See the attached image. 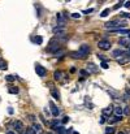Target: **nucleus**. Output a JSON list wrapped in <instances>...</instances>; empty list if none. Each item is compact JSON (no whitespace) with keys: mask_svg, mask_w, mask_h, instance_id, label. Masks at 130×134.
Listing matches in <instances>:
<instances>
[{"mask_svg":"<svg viewBox=\"0 0 130 134\" xmlns=\"http://www.w3.org/2000/svg\"><path fill=\"white\" fill-rule=\"evenodd\" d=\"M124 5H125V8H130V2H125Z\"/></svg>","mask_w":130,"mask_h":134,"instance_id":"2f4dec72","label":"nucleus"},{"mask_svg":"<svg viewBox=\"0 0 130 134\" xmlns=\"http://www.w3.org/2000/svg\"><path fill=\"white\" fill-rule=\"evenodd\" d=\"M13 128H15L16 131H22V129H24V124H22L20 120H16V121L13 122Z\"/></svg>","mask_w":130,"mask_h":134,"instance_id":"6e6552de","label":"nucleus"},{"mask_svg":"<svg viewBox=\"0 0 130 134\" xmlns=\"http://www.w3.org/2000/svg\"><path fill=\"white\" fill-rule=\"evenodd\" d=\"M55 131H56L57 134H68V129H65L64 126H60V125L55 129Z\"/></svg>","mask_w":130,"mask_h":134,"instance_id":"ddd939ff","label":"nucleus"},{"mask_svg":"<svg viewBox=\"0 0 130 134\" xmlns=\"http://www.w3.org/2000/svg\"><path fill=\"white\" fill-rule=\"evenodd\" d=\"M24 134H29V133H28V131H26V133H24Z\"/></svg>","mask_w":130,"mask_h":134,"instance_id":"a19ab883","label":"nucleus"},{"mask_svg":"<svg viewBox=\"0 0 130 134\" xmlns=\"http://www.w3.org/2000/svg\"><path fill=\"white\" fill-rule=\"evenodd\" d=\"M122 4H124L122 2H120V3H117V5H114V9H117V8H120V7H121Z\"/></svg>","mask_w":130,"mask_h":134,"instance_id":"c756f323","label":"nucleus"},{"mask_svg":"<svg viewBox=\"0 0 130 134\" xmlns=\"http://www.w3.org/2000/svg\"><path fill=\"white\" fill-rule=\"evenodd\" d=\"M79 74H81V76H88L90 73H88L87 70H79Z\"/></svg>","mask_w":130,"mask_h":134,"instance_id":"a878e982","label":"nucleus"},{"mask_svg":"<svg viewBox=\"0 0 130 134\" xmlns=\"http://www.w3.org/2000/svg\"><path fill=\"white\" fill-rule=\"evenodd\" d=\"M69 120H70V118H69L68 116H66V117H64V120H63V124H66V122H68Z\"/></svg>","mask_w":130,"mask_h":134,"instance_id":"7c9ffc66","label":"nucleus"},{"mask_svg":"<svg viewBox=\"0 0 130 134\" xmlns=\"http://www.w3.org/2000/svg\"><path fill=\"white\" fill-rule=\"evenodd\" d=\"M53 78H55L56 81H61V78H63V73H61L60 70H55V73H53Z\"/></svg>","mask_w":130,"mask_h":134,"instance_id":"4468645a","label":"nucleus"},{"mask_svg":"<svg viewBox=\"0 0 130 134\" xmlns=\"http://www.w3.org/2000/svg\"><path fill=\"white\" fill-rule=\"evenodd\" d=\"M33 41H34L35 43H38V44H40V43L43 42V39H42V37H37V38H34Z\"/></svg>","mask_w":130,"mask_h":134,"instance_id":"4be33fe9","label":"nucleus"},{"mask_svg":"<svg viewBox=\"0 0 130 134\" xmlns=\"http://www.w3.org/2000/svg\"><path fill=\"white\" fill-rule=\"evenodd\" d=\"M29 117H30V118H29L30 121H33V122H35V116H33V115H29Z\"/></svg>","mask_w":130,"mask_h":134,"instance_id":"c85d7f7f","label":"nucleus"},{"mask_svg":"<svg viewBox=\"0 0 130 134\" xmlns=\"http://www.w3.org/2000/svg\"><path fill=\"white\" fill-rule=\"evenodd\" d=\"M44 113H46V115H47V116H50V112H48V111H47V108H44Z\"/></svg>","mask_w":130,"mask_h":134,"instance_id":"e433bc0d","label":"nucleus"},{"mask_svg":"<svg viewBox=\"0 0 130 134\" xmlns=\"http://www.w3.org/2000/svg\"><path fill=\"white\" fill-rule=\"evenodd\" d=\"M113 133H114V128L113 126H108L105 129V134H113Z\"/></svg>","mask_w":130,"mask_h":134,"instance_id":"f3484780","label":"nucleus"},{"mask_svg":"<svg viewBox=\"0 0 130 134\" xmlns=\"http://www.w3.org/2000/svg\"><path fill=\"white\" fill-rule=\"evenodd\" d=\"M87 72H88V73H98L96 65L92 64V63H88V64H87Z\"/></svg>","mask_w":130,"mask_h":134,"instance_id":"1a4fd4ad","label":"nucleus"},{"mask_svg":"<svg viewBox=\"0 0 130 134\" xmlns=\"http://www.w3.org/2000/svg\"><path fill=\"white\" fill-rule=\"evenodd\" d=\"M0 69H7V63L5 61H3V60H0Z\"/></svg>","mask_w":130,"mask_h":134,"instance_id":"aec40b11","label":"nucleus"},{"mask_svg":"<svg viewBox=\"0 0 130 134\" xmlns=\"http://www.w3.org/2000/svg\"><path fill=\"white\" fill-rule=\"evenodd\" d=\"M7 134H17V133L13 131V130H7Z\"/></svg>","mask_w":130,"mask_h":134,"instance_id":"72a5a7b5","label":"nucleus"},{"mask_svg":"<svg viewBox=\"0 0 130 134\" xmlns=\"http://www.w3.org/2000/svg\"><path fill=\"white\" fill-rule=\"evenodd\" d=\"M105 122V116H101V118H100V124H104Z\"/></svg>","mask_w":130,"mask_h":134,"instance_id":"473e14b6","label":"nucleus"},{"mask_svg":"<svg viewBox=\"0 0 130 134\" xmlns=\"http://www.w3.org/2000/svg\"><path fill=\"white\" fill-rule=\"evenodd\" d=\"M5 79H7L8 82H13V81L16 79V77H15V76H12V74H8V76L5 77Z\"/></svg>","mask_w":130,"mask_h":134,"instance_id":"6ab92c4d","label":"nucleus"},{"mask_svg":"<svg viewBox=\"0 0 130 134\" xmlns=\"http://www.w3.org/2000/svg\"><path fill=\"white\" fill-rule=\"evenodd\" d=\"M101 68L103 69H108L109 66H108V63L107 61H101Z\"/></svg>","mask_w":130,"mask_h":134,"instance_id":"b1692460","label":"nucleus"},{"mask_svg":"<svg viewBox=\"0 0 130 134\" xmlns=\"http://www.w3.org/2000/svg\"><path fill=\"white\" fill-rule=\"evenodd\" d=\"M120 120H121V117L114 116V117H112V118H111V122H117V121H120Z\"/></svg>","mask_w":130,"mask_h":134,"instance_id":"5701e85b","label":"nucleus"},{"mask_svg":"<svg viewBox=\"0 0 130 134\" xmlns=\"http://www.w3.org/2000/svg\"><path fill=\"white\" fill-rule=\"evenodd\" d=\"M8 91H9L11 94H18V89H17V87H13V86H9Z\"/></svg>","mask_w":130,"mask_h":134,"instance_id":"dca6fc26","label":"nucleus"},{"mask_svg":"<svg viewBox=\"0 0 130 134\" xmlns=\"http://www.w3.org/2000/svg\"><path fill=\"white\" fill-rule=\"evenodd\" d=\"M50 107H51V113H52V116L57 117V116L60 115V109H59V107H57L53 102H50Z\"/></svg>","mask_w":130,"mask_h":134,"instance_id":"39448f33","label":"nucleus"},{"mask_svg":"<svg viewBox=\"0 0 130 134\" xmlns=\"http://www.w3.org/2000/svg\"><path fill=\"white\" fill-rule=\"evenodd\" d=\"M127 39H129V41H130V33H129V34H127Z\"/></svg>","mask_w":130,"mask_h":134,"instance_id":"4c0bfd02","label":"nucleus"},{"mask_svg":"<svg viewBox=\"0 0 130 134\" xmlns=\"http://www.w3.org/2000/svg\"><path fill=\"white\" fill-rule=\"evenodd\" d=\"M92 9H87V11H83V13H91Z\"/></svg>","mask_w":130,"mask_h":134,"instance_id":"c9c22d12","label":"nucleus"},{"mask_svg":"<svg viewBox=\"0 0 130 134\" xmlns=\"http://www.w3.org/2000/svg\"><path fill=\"white\" fill-rule=\"evenodd\" d=\"M113 113H114V116L121 117V116H122V113H124V108H122V107H120V105H117V107H114V108H113Z\"/></svg>","mask_w":130,"mask_h":134,"instance_id":"9d476101","label":"nucleus"},{"mask_svg":"<svg viewBox=\"0 0 130 134\" xmlns=\"http://www.w3.org/2000/svg\"><path fill=\"white\" fill-rule=\"evenodd\" d=\"M98 47H99L100 50H103V51H108V50L111 48V42H109V41H107V39L99 41V43H98Z\"/></svg>","mask_w":130,"mask_h":134,"instance_id":"7ed1b4c3","label":"nucleus"},{"mask_svg":"<svg viewBox=\"0 0 130 134\" xmlns=\"http://www.w3.org/2000/svg\"><path fill=\"white\" fill-rule=\"evenodd\" d=\"M124 115L125 116H130V108L129 107H124Z\"/></svg>","mask_w":130,"mask_h":134,"instance_id":"412c9836","label":"nucleus"},{"mask_svg":"<svg viewBox=\"0 0 130 134\" xmlns=\"http://www.w3.org/2000/svg\"><path fill=\"white\" fill-rule=\"evenodd\" d=\"M47 134H52V133H47Z\"/></svg>","mask_w":130,"mask_h":134,"instance_id":"37998d69","label":"nucleus"},{"mask_svg":"<svg viewBox=\"0 0 130 134\" xmlns=\"http://www.w3.org/2000/svg\"><path fill=\"white\" fill-rule=\"evenodd\" d=\"M72 17H73V18H79V17H81V15H79V13H73V15H72Z\"/></svg>","mask_w":130,"mask_h":134,"instance_id":"cd10ccee","label":"nucleus"},{"mask_svg":"<svg viewBox=\"0 0 130 134\" xmlns=\"http://www.w3.org/2000/svg\"><path fill=\"white\" fill-rule=\"evenodd\" d=\"M118 134H124V133H122V131H120V133H118Z\"/></svg>","mask_w":130,"mask_h":134,"instance_id":"ea45409f","label":"nucleus"},{"mask_svg":"<svg viewBox=\"0 0 130 134\" xmlns=\"http://www.w3.org/2000/svg\"><path fill=\"white\" fill-rule=\"evenodd\" d=\"M108 94H111L113 99H120L118 92H117V91H114V90H112V89H109V90H108Z\"/></svg>","mask_w":130,"mask_h":134,"instance_id":"2eb2a0df","label":"nucleus"},{"mask_svg":"<svg viewBox=\"0 0 130 134\" xmlns=\"http://www.w3.org/2000/svg\"><path fill=\"white\" fill-rule=\"evenodd\" d=\"M112 112H113V107H112V105L105 107V108L103 109V116H111V115H112Z\"/></svg>","mask_w":130,"mask_h":134,"instance_id":"f8f14e48","label":"nucleus"},{"mask_svg":"<svg viewBox=\"0 0 130 134\" xmlns=\"http://www.w3.org/2000/svg\"><path fill=\"white\" fill-rule=\"evenodd\" d=\"M31 129L34 130V133H35V134H43L42 125H40V124H38V122H34V124H33V126H31Z\"/></svg>","mask_w":130,"mask_h":134,"instance_id":"0eeeda50","label":"nucleus"},{"mask_svg":"<svg viewBox=\"0 0 130 134\" xmlns=\"http://www.w3.org/2000/svg\"><path fill=\"white\" fill-rule=\"evenodd\" d=\"M109 12H111V9H109V8H105V9H104V11L100 13V16H101V17H107Z\"/></svg>","mask_w":130,"mask_h":134,"instance_id":"a211bd4d","label":"nucleus"},{"mask_svg":"<svg viewBox=\"0 0 130 134\" xmlns=\"http://www.w3.org/2000/svg\"><path fill=\"white\" fill-rule=\"evenodd\" d=\"M118 44H120V46H125V47H129V44H130V41H129L127 38L122 37V38H120V39H118Z\"/></svg>","mask_w":130,"mask_h":134,"instance_id":"9b49d317","label":"nucleus"},{"mask_svg":"<svg viewBox=\"0 0 130 134\" xmlns=\"http://www.w3.org/2000/svg\"><path fill=\"white\" fill-rule=\"evenodd\" d=\"M98 59H100L101 61H107V60H105V56H104V55H98Z\"/></svg>","mask_w":130,"mask_h":134,"instance_id":"bb28decb","label":"nucleus"},{"mask_svg":"<svg viewBox=\"0 0 130 134\" xmlns=\"http://www.w3.org/2000/svg\"><path fill=\"white\" fill-rule=\"evenodd\" d=\"M73 134H79V133H77V131H73Z\"/></svg>","mask_w":130,"mask_h":134,"instance_id":"58836bf2","label":"nucleus"},{"mask_svg":"<svg viewBox=\"0 0 130 134\" xmlns=\"http://www.w3.org/2000/svg\"><path fill=\"white\" fill-rule=\"evenodd\" d=\"M120 16L124 18H130V13H120Z\"/></svg>","mask_w":130,"mask_h":134,"instance_id":"393cba45","label":"nucleus"},{"mask_svg":"<svg viewBox=\"0 0 130 134\" xmlns=\"http://www.w3.org/2000/svg\"><path fill=\"white\" fill-rule=\"evenodd\" d=\"M35 72H37V74H38L39 77H44V76L47 74L46 68H44V66H42L40 64H35Z\"/></svg>","mask_w":130,"mask_h":134,"instance_id":"20e7f679","label":"nucleus"},{"mask_svg":"<svg viewBox=\"0 0 130 134\" xmlns=\"http://www.w3.org/2000/svg\"><path fill=\"white\" fill-rule=\"evenodd\" d=\"M129 50H130V44H129Z\"/></svg>","mask_w":130,"mask_h":134,"instance_id":"79ce46f5","label":"nucleus"},{"mask_svg":"<svg viewBox=\"0 0 130 134\" xmlns=\"http://www.w3.org/2000/svg\"><path fill=\"white\" fill-rule=\"evenodd\" d=\"M48 86H50V89H51V95H52L56 100H60V92L53 87V85H52V83H48Z\"/></svg>","mask_w":130,"mask_h":134,"instance_id":"423d86ee","label":"nucleus"},{"mask_svg":"<svg viewBox=\"0 0 130 134\" xmlns=\"http://www.w3.org/2000/svg\"><path fill=\"white\" fill-rule=\"evenodd\" d=\"M78 53L81 55L82 59H85V57L90 53V47H88L87 44H82V46L79 47V50H78Z\"/></svg>","mask_w":130,"mask_h":134,"instance_id":"f03ea898","label":"nucleus"},{"mask_svg":"<svg viewBox=\"0 0 130 134\" xmlns=\"http://www.w3.org/2000/svg\"><path fill=\"white\" fill-rule=\"evenodd\" d=\"M60 50V44H59V42L56 41V39H51V42H50V44H48V47H47V51L48 52H51V53H57V51Z\"/></svg>","mask_w":130,"mask_h":134,"instance_id":"f257e3e1","label":"nucleus"},{"mask_svg":"<svg viewBox=\"0 0 130 134\" xmlns=\"http://www.w3.org/2000/svg\"><path fill=\"white\" fill-rule=\"evenodd\" d=\"M126 96H130V89L129 87L126 89Z\"/></svg>","mask_w":130,"mask_h":134,"instance_id":"f704fd0d","label":"nucleus"}]
</instances>
